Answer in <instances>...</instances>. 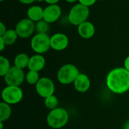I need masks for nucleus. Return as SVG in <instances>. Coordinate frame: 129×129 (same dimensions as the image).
<instances>
[{"instance_id": "aec40b11", "label": "nucleus", "mask_w": 129, "mask_h": 129, "mask_svg": "<svg viewBox=\"0 0 129 129\" xmlns=\"http://www.w3.org/2000/svg\"><path fill=\"white\" fill-rule=\"evenodd\" d=\"M58 104H59L58 99L54 94L45 98V106L49 110H52L57 108Z\"/></svg>"}, {"instance_id": "423d86ee", "label": "nucleus", "mask_w": 129, "mask_h": 129, "mask_svg": "<svg viewBox=\"0 0 129 129\" xmlns=\"http://www.w3.org/2000/svg\"><path fill=\"white\" fill-rule=\"evenodd\" d=\"M23 98V90L20 86H11L7 85L3 88L2 91V101L10 104L14 105L20 103Z\"/></svg>"}, {"instance_id": "dca6fc26", "label": "nucleus", "mask_w": 129, "mask_h": 129, "mask_svg": "<svg viewBox=\"0 0 129 129\" xmlns=\"http://www.w3.org/2000/svg\"><path fill=\"white\" fill-rule=\"evenodd\" d=\"M29 58L30 57L26 54L20 53L14 58V66L23 70V69L28 67L29 62Z\"/></svg>"}, {"instance_id": "ddd939ff", "label": "nucleus", "mask_w": 129, "mask_h": 129, "mask_svg": "<svg viewBox=\"0 0 129 129\" xmlns=\"http://www.w3.org/2000/svg\"><path fill=\"white\" fill-rule=\"evenodd\" d=\"M45 59L42 54H36L29 58V62L28 65L29 70L39 72L42 70L45 66Z\"/></svg>"}, {"instance_id": "a211bd4d", "label": "nucleus", "mask_w": 129, "mask_h": 129, "mask_svg": "<svg viewBox=\"0 0 129 129\" xmlns=\"http://www.w3.org/2000/svg\"><path fill=\"white\" fill-rule=\"evenodd\" d=\"M12 110L10 104L2 101L0 103V122L7 121L11 116Z\"/></svg>"}, {"instance_id": "4be33fe9", "label": "nucleus", "mask_w": 129, "mask_h": 129, "mask_svg": "<svg viewBox=\"0 0 129 129\" xmlns=\"http://www.w3.org/2000/svg\"><path fill=\"white\" fill-rule=\"evenodd\" d=\"M49 23L45 20H41L36 23V30L37 33H46L49 31Z\"/></svg>"}, {"instance_id": "6ab92c4d", "label": "nucleus", "mask_w": 129, "mask_h": 129, "mask_svg": "<svg viewBox=\"0 0 129 129\" xmlns=\"http://www.w3.org/2000/svg\"><path fill=\"white\" fill-rule=\"evenodd\" d=\"M10 61L4 56L0 57V76L4 77L11 69Z\"/></svg>"}, {"instance_id": "6e6552de", "label": "nucleus", "mask_w": 129, "mask_h": 129, "mask_svg": "<svg viewBox=\"0 0 129 129\" xmlns=\"http://www.w3.org/2000/svg\"><path fill=\"white\" fill-rule=\"evenodd\" d=\"M36 91L41 98L45 99L54 94V83L51 79L48 77L40 78V79L36 85Z\"/></svg>"}, {"instance_id": "f8f14e48", "label": "nucleus", "mask_w": 129, "mask_h": 129, "mask_svg": "<svg viewBox=\"0 0 129 129\" xmlns=\"http://www.w3.org/2000/svg\"><path fill=\"white\" fill-rule=\"evenodd\" d=\"M73 85L77 91L85 93L88 91L91 87V80L86 74L80 73L73 82Z\"/></svg>"}, {"instance_id": "c756f323", "label": "nucleus", "mask_w": 129, "mask_h": 129, "mask_svg": "<svg viewBox=\"0 0 129 129\" xmlns=\"http://www.w3.org/2000/svg\"><path fill=\"white\" fill-rule=\"evenodd\" d=\"M65 1L67 2H69V3H73V2H76L77 0H65Z\"/></svg>"}, {"instance_id": "2eb2a0df", "label": "nucleus", "mask_w": 129, "mask_h": 129, "mask_svg": "<svg viewBox=\"0 0 129 129\" xmlns=\"http://www.w3.org/2000/svg\"><path fill=\"white\" fill-rule=\"evenodd\" d=\"M44 9L39 5L30 6L27 10V18L33 20V22H38L43 20Z\"/></svg>"}, {"instance_id": "cd10ccee", "label": "nucleus", "mask_w": 129, "mask_h": 129, "mask_svg": "<svg viewBox=\"0 0 129 129\" xmlns=\"http://www.w3.org/2000/svg\"><path fill=\"white\" fill-rule=\"evenodd\" d=\"M5 46H6V45H5V42L2 40V38H0V51H2L4 50V48H5Z\"/></svg>"}, {"instance_id": "7ed1b4c3", "label": "nucleus", "mask_w": 129, "mask_h": 129, "mask_svg": "<svg viewBox=\"0 0 129 129\" xmlns=\"http://www.w3.org/2000/svg\"><path fill=\"white\" fill-rule=\"evenodd\" d=\"M80 74L77 67L72 63H67L63 65L57 71V81L62 85L73 84L76 79Z\"/></svg>"}, {"instance_id": "7c9ffc66", "label": "nucleus", "mask_w": 129, "mask_h": 129, "mask_svg": "<svg viewBox=\"0 0 129 129\" xmlns=\"http://www.w3.org/2000/svg\"><path fill=\"white\" fill-rule=\"evenodd\" d=\"M0 129H3V122H0Z\"/></svg>"}, {"instance_id": "9b49d317", "label": "nucleus", "mask_w": 129, "mask_h": 129, "mask_svg": "<svg viewBox=\"0 0 129 129\" xmlns=\"http://www.w3.org/2000/svg\"><path fill=\"white\" fill-rule=\"evenodd\" d=\"M61 13V8L57 4L48 5L44 8L43 20L47 21L48 23H54L60 18Z\"/></svg>"}, {"instance_id": "a878e982", "label": "nucleus", "mask_w": 129, "mask_h": 129, "mask_svg": "<svg viewBox=\"0 0 129 129\" xmlns=\"http://www.w3.org/2000/svg\"><path fill=\"white\" fill-rule=\"evenodd\" d=\"M124 67L129 71V55L125 59V61H124Z\"/></svg>"}, {"instance_id": "9d476101", "label": "nucleus", "mask_w": 129, "mask_h": 129, "mask_svg": "<svg viewBox=\"0 0 129 129\" xmlns=\"http://www.w3.org/2000/svg\"><path fill=\"white\" fill-rule=\"evenodd\" d=\"M69 39L64 33H57L51 36V48L54 51H63L68 47Z\"/></svg>"}, {"instance_id": "473e14b6", "label": "nucleus", "mask_w": 129, "mask_h": 129, "mask_svg": "<svg viewBox=\"0 0 129 129\" xmlns=\"http://www.w3.org/2000/svg\"><path fill=\"white\" fill-rule=\"evenodd\" d=\"M3 1H5V0H0V2H3Z\"/></svg>"}, {"instance_id": "1a4fd4ad", "label": "nucleus", "mask_w": 129, "mask_h": 129, "mask_svg": "<svg viewBox=\"0 0 129 129\" xmlns=\"http://www.w3.org/2000/svg\"><path fill=\"white\" fill-rule=\"evenodd\" d=\"M14 29L20 38L26 39L33 34L36 30V23L29 18H23L16 24Z\"/></svg>"}, {"instance_id": "f257e3e1", "label": "nucleus", "mask_w": 129, "mask_h": 129, "mask_svg": "<svg viewBox=\"0 0 129 129\" xmlns=\"http://www.w3.org/2000/svg\"><path fill=\"white\" fill-rule=\"evenodd\" d=\"M107 88L114 94H122L129 91V71L125 67H116L109 72L106 78Z\"/></svg>"}, {"instance_id": "72a5a7b5", "label": "nucleus", "mask_w": 129, "mask_h": 129, "mask_svg": "<svg viewBox=\"0 0 129 129\" xmlns=\"http://www.w3.org/2000/svg\"><path fill=\"white\" fill-rule=\"evenodd\" d=\"M101 1H106V0H101Z\"/></svg>"}, {"instance_id": "f3484780", "label": "nucleus", "mask_w": 129, "mask_h": 129, "mask_svg": "<svg viewBox=\"0 0 129 129\" xmlns=\"http://www.w3.org/2000/svg\"><path fill=\"white\" fill-rule=\"evenodd\" d=\"M18 37L19 36L15 29H7V31L2 36H0V38H2L5 42L6 46L14 44Z\"/></svg>"}, {"instance_id": "c85d7f7f", "label": "nucleus", "mask_w": 129, "mask_h": 129, "mask_svg": "<svg viewBox=\"0 0 129 129\" xmlns=\"http://www.w3.org/2000/svg\"><path fill=\"white\" fill-rule=\"evenodd\" d=\"M123 129H129V121H127L124 125H123Z\"/></svg>"}, {"instance_id": "b1692460", "label": "nucleus", "mask_w": 129, "mask_h": 129, "mask_svg": "<svg viewBox=\"0 0 129 129\" xmlns=\"http://www.w3.org/2000/svg\"><path fill=\"white\" fill-rule=\"evenodd\" d=\"M6 31H7L6 26L4 24V23L1 22L0 23V36H2Z\"/></svg>"}, {"instance_id": "5701e85b", "label": "nucleus", "mask_w": 129, "mask_h": 129, "mask_svg": "<svg viewBox=\"0 0 129 129\" xmlns=\"http://www.w3.org/2000/svg\"><path fill=\"white\" fill-rule=\"evenodd\" d=\"M79 2L82 5H84L87 7L92 6L94 4H95L97 0H78Z\"/></svg>"}, {"instance_id": "0eeeda50", "label": "nucleus", "mask_w": 129, "mask_h": 129, "mask_svg": "<svg viewBox=\"0 0 129 129\" xmlns=\"http://www.w3.org/2000/svg\"><path fill=\"white\" fill-rule=\"evenodd\" d=\"M25 78L26 75L24 74L23 70L13 66L4 76V80L7 85L20 86L24 82Z\"/></svg>"}, {"instance_id": "20e7f679", "label": "nucleus", "mask_w": 129, "mask_h": 129, "mask_svg": "<svg viewBox=\"0 0 129 129\" xmlns=\"http://www.w3.org/2000/svg\"><path fill=\"white\" fill-rule=\"evenodd\" d=\"M89 14V7L79 3L75 5L70 9L68 14V20L71 24L78 26L82 23L87 21Z\"/></svg>"}, {"instance_id": "4468645a", "label": "nucleus", "mask_w": 129, "mask_h": 129, "mask_svg": "<svg viewBox=\"0 0 129 129\" xmlns=\"http://www.w3.org/2000/svg\"><path fill=\"white\" fill-rule=\"evenodd\" d=\"M78 33L82 38L88 39L94 36L95 33V27L91 22L87 20L78 26Z\"/></svg>"}, {"instance_id": "2f4dec72", "label": "nucleus", "mask_w": 129, "mask_h": 129, "mask_svg": "<svg viewBox=\"0 0 129 129\" xmlns=\"http://www.w3.org/2000/svg\"><path fill=\"white\" fill-rule=\"evenodd\" d=\"M43 1H45V0H36V2H42Z\"/></svg>"}, {"instance_id": "f03ea898", "label": "nucleus", "mask_w": 129, "mask_h": 129, "mask_svg": "<svg viewBox=\"0 0 129 129\" xmlns=\"http://www.w3.org/2000/svg\"><path fill=\"white\" fill-rule=\"evenodd\" d=\"M68 121L69 114L67 111L62 107H57L50 110L46 117L48 125L54 129H60L64 127L68 123Z\"/></svg>"}, {"instance_id": "393cba45", "label": "nucleus", "mask_w": 129, "mask_h": 129, "mask_svg": "<svg viewBox=\"0 0 129 129\" xmlns=\"http://www.w3.org/2000/svg\"><path fill=\"white\" fill-rule=\"evenodd\" d=\"M20 3L24 5H30L33 3L34 2H36V0H18Z\"/></svg>"}, {"instance_id": "39448f33", "label": "nucleus", "mask_w": 129, "mask_h": 129, "mask_svg": "<svg viewBox=\"0 0 129 129\" xmlns=\"http://www.w3.org/2000/svg\"><path fill=\"white\" fill-rule=\"evenodd\" d=\"M30 46L34 52L42 54L51 48V37L46 33H36L31 39Z\"/></svg>"}, {"instance_id": "412c9836", "label": "nucleus", "mask_w": 129, "mask_h": 129, "mask_svg": "<svg viewBox=\"0 0 129 129\" xmlns=\"http://www.w3.org/2000/svg\"><path fill=\"white\" fill-rule=\"evenodd\" d=\"M40 79L39 78V72H36V71H32V70H29L28 73L26 74V78L25 80L26 81V82L29 85H36V83L39 82V80Z\"/></svg>"}, {"instance_id": "bb28decb", "label": "nucleus", "mask_w": 129, "mask_h": 129, "mask_svg": "<svg viewBox=\"0 0 129 129\" xmlns=\"http://www.w3.org/2000/svg\"><path fill=\"white\" fill-rule=\"evenodd\" d=\"M60 0H45V2L48 5H56Z\"/></svg>"}]
</instances>
